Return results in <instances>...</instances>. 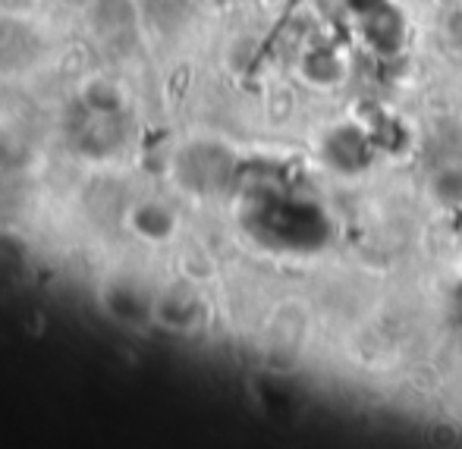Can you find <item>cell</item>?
Returning a JSON list of instances; mask_svg holds the SVG:
<instances>
[{
    "label": "cell",
    "instance_id": "cell-1",
    "mask_svg": "<svg viewBox=\"0 0 462 449\" xmlns=\"http://www.w3.org/2000/svg\"><path fill=\"white\" fill-rule=\"evenodd\" d=\"M133 220H135V233H139L142 239H152V243L167 239L173 230V217L167 214V207H161V205H139L133 211Z\"/></svg>",
    "mask_w": 462,
    "mask_h": 449
}]
</instances>
